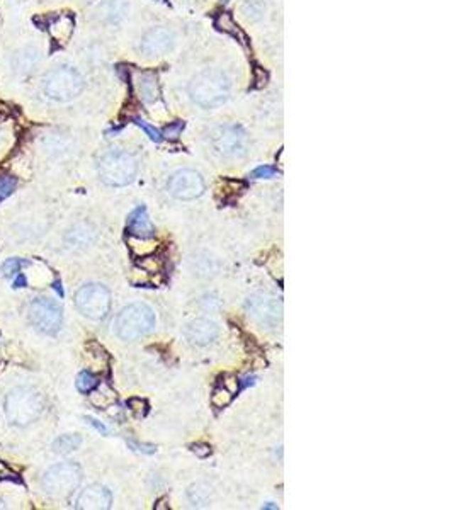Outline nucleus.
Segmentation results:
<instances>
[{
  "instance_id": "f257e3e1",
  "label": "nucleus",
  "mask_w": 454,
  "mask_h": 510,
  "mask_svg": "<svg viewBox=\"0 0 454 510\" xmlns=\"http://www.w3.org/2000/svg\"><path fill=\"white\" fill-rule=\"evenodd\" d=\"M189 96L198 106L211 109V107L221 106L228 99L230 82L223 72L206 68L191 80Z\"/></svg>"
},
{
  "instance_id": "f03ea898",
  "label": "nucleus",
  "mask_w": 454,
  "mask_h": 510,
  "mask_svg": "<svg viewBox=\"0 0 454 510\" xmlns=\"http://www.w3.org/2000/svg\"><path fill=\"white\" fill-rule=\"evenodd\" d=\"M6 417L14 426H28L45 411V398L33 388H16L6 397Z\"/></svg>"
},
{
  "instance_id": "7ed1b4c3",
  "label": "nucleus",
  "mask_w": 454,
  "mask_h": 510,
  "mask_svg": "<svg viewBox=\"0 0 454 510\" xmlns=\"http://www.w3.org/2000/svg\"><path fill=\"white\" fill-rule=\"evenodd\" d=\"M155 313L148 305L133 303L119 311L114 328L123 340H136V338L148 336L155 328Z\"/></svg>"
},
{
  "instance_id": "20e7f679",
  "label": "nucleus",
  "mask_w": 454,
  "mask_h": 510,
  "mask_svg": "<svg viewBox=\"0 0 454 510\" xmlns=\"http://www.w3.org/2000/svg\"><path fill=\"white\" fill-rule=\"evenodd\" d=\"M138 164L128 152H109L99 160V177L108 186L123 187L135 181Z\"/></svg>"
},
{
  "instance_id": "39448f33",
  "label": "nucleus",
  "mask_w": 454,
  "mask_h": 510,
  "mask_svg": "<svg viewBox=\"0 0 454 510\" xmlns=\"http://www.w3.org/2000/svg\"><path fill=\"white\" fill-rule=\"evenodd\" d=\"M82 470L75 462H60L51 466L41 479L43 490L51 499H67L79 488Z\"/></svg>"
},
{
  "instance_id": "423d86ee",
  "label": "nucleus",
  "mask_w": 454,
  "mask_h": 510,
  "mask_svg": "<svg viewBox=\"0 0 454 510\" xmlns=\"http://www.w3.org/2000/svg\"><path fill=\"white\" fill-rule=\"evenodd\" d=\"M84 89V79L74 68L60 67L45 79V92L51 99L67 102L75 99Z\"/></svg>"
},
{
  "instance_id": "0eeeda50",
  "label": "nucleus",
  "mask_w": 454,
  "mask_h": 510,
  "mask_svg": "<svg viewBox=\"0 0 454 510\" xmlns=\"http://www.w3.org/2000/svg\"><path fill=\"white\" fill-rule=\"evenodd\" d=\"M75 306L91 320H102L111 310V293L102 284H85L77 291Z\"/></svg>"
},
{
  "instance_id": "6e6552de",
  "label": "nucleus",
  "mask_w": 454,
  "mask_h": 510,
  "mask_svg": "<svg viewBox=\"0 0 454 510\" xmlns=\"http://www.w3.org/2000/svg\"><path fill=\"white\" fill-rule=\"evenodd\" d=\"M28 316L33 327H36V330H40L43 333H48V336L57 333L60 327H62V308H60L58 303L51 301L48 298L34 299L29 305Z\"/></svg>"
},
{
  "instance_id": "1a4fd4ad",
  "label": "nucleus",
  "mask_w": 454,
  "mask_h": 510,
  "mask_svg": "<svg viewBox=\"0 0 454 510\" xmlns=\"http://www.w3.org/2000/svg\"><path fill=\"white\" fill-rule=\"evenodd\" d=\"M247 311L260 327L274 328L282 318V305L277 298L269 294H254L247 299Z\"/></svg>"
},
{
  "instance_id": "9d476101",
  "label": "nucleus",
  "mask_w": 454,
  "mask_h": 510,
  "mask_svg": "<svg viewBox=\"0 0 454 510\" xmlns=\"http://www.w3.org/2000/svg\"><path fill=\"white\" fill-rule=\"evenodd\" d=\"M167 189L175 199L191 201L199 198L204 192V181L199 172L191 169H182L170 175Z\"/></svg>"
},
{
  "instance_id": "9b49d317",
  "label": "nucleus",
  "mask_w": 454,
  "mask_h": 510,
  "mask_svg": "<svg viewBox=\"0 0 454 510\" xmlns=\"http://www.w3.org/2000/svg\"><path fill=\"white\" fill-rule=\"evenodd\" d=\"M213 147L223 157H240L245 153L247 135L237 124H226L213 133Z\"/></svg>"
},
{
  "instance_id": "f8f14e48",
  "label": "nucleus",
  "mask_w": 454,
  "mask_h": 510,
  "mask_svg": "<svg viewBox=\"0 0 454 510\" xmlns=\"http://www.w3.org/2000/svg\"><path fill=\"white\" fill-rule=\"evenodd\" d=\"M111 502H113V497H111L108 488L101 485H91L84 488L79 497H77L75 507L84 510H106L111 507Z\"/></svg>"
},
{
  "instance_id": "ddd939ff",
  "label": "nucleus",
  "mask_w": 454,
  "mask_h": 510,
  "mask_svg": "<svg viewBox=\"0 0 454 510\" xmlns=\"http://www.w3.org/2000/svg\"><path fill=\"white\" fill-rule=\"evenodd\" d=\"M174 36L169 29L165 28H155L152 31H148L141 40V51L148 57H158V55H164L165 51L170 50L172 46Z\"/></svg>"
},
{
  "instance_id": "4468645a",
  "label": "nucleus",
  "mask_w": 454,
  "mask_h": 510,
  "mask_svg": "<svg viewBox=\"0 0 454 510\" xmlns=\"http://www.w3.org/2000/svg\"><path fill=\"white\" fill-rule=\"evenodd\" d=\"M218 325L211 320H194L187 325L186 337L191 344L208 345L218 337Z\"/></svg>"
},
{
  "instance_id": "2eb2a0df",
  "label": "nucleus",
  "mask_w": 454,
  "mask_h": 510,
  "mask_svg": "<svg viewBox=\"0 0 454 510\" xmlns=\"http://www.w3.org/2000/svg\"><path fill=\"white\" fill-rule=\"evenodd\" d=\"M128 231H130L131 237L140 240H148L155 235V226L150 220L145 206H140L130 214V218H128Z\"/></svg>"
},
{
  "instance_id": "dca6fc26",
  "label": "nucleus",
  "mask_w": 454,
  "mask_h": 510,
  "mask_svg": "<svg viewBox=\"0 0 454 510\" xmlns=\"http://www.w3.org/2000/svg\"><path fill=\"white\" fill-rule=\"evenodd\" d=\"M80 444H82V439H80L79 436H77V434H67V436L58 437V439L55 440L53 449L60 454H67V453L75 451V449H79Z\"/></svg>"
},
{
  "instance_id": "f3484780",
  "label": "nucleus",
  "mask_w": 454,
  "mask_h": 510,
  "mask_svg": "<svg viewBox=\"0 0 454 510\" xmlns=\"http://www.w3.org/2000/svg\"><path fill=\"white\" fill-rule=\"evenodd\" d=\"M235 392H237V389L233 388L230 389L226 384H220V387H216L215 392H213L211 404L215 405L216 409H225V406H228L231 404V400H233Z\"/></svg>"
},
{
  "instance_id": "a211bd4d",
  "label": "nucleus",
  "mask_w": 454,
  "mask_h": 510,
  "mask_svg": "<svg viewBox=\"0 0 454 510\" xmlns=\"http://www.w3.org/2000/svg\"><path fill=\"white\" fill-rule=\"evenodd\" d=\"M75 384H77V389H79L80 393H91L97 387H99V379H97L92 372L82 371L79 376H77Z\"/></svg>"
},
{
  "instance_id": "6ab92c4d",
  "label": "nucleus",
  "mask_w": 454,
  "mask_h": 510,
  "mask_svg": "<svg viewBox=\"0 0 454 510\" xmlns=\"http://www.w3.org/2000/svg\"><path fill=\"white\" fill-rule=\"evenodd\" d=\"M17 186V181L11 175H0V201L9 198Z\"/></svg>"
},
{
  "instance_id": "aec40b11",
  "label": "nucleus",
  "mask_w": 454,
  "mask_h": 510,
  "mask_svg": "<svg viewBox=\"0 0 454 510\" xmlns=\"http://www.w3.org/2000/svg\"><path fill=\"white\" fill-rule=\"evenodd\" d=\"M157 80H153V77H145L143 82L140 84V91H141V96H145L147 99H155L157 97Z\"/></svg>"
},
{
  "instance_id": "412c9836",
  "label": "nucleus",
  "mask_w": 454,
  "mask_h": 510,
  "mask_svg": "<svg viewBox=\"0 0 454 510\" xmlns=\"http://www.w3.org/2000/svg\"><path fill=\"white\" fill-rule=\"evenodd\" d=\"M29 262L28 260H21V259H9L6 264L2 265V272L6 274V276H12V274L19 272L21 267H24V265H28Z\"/></svg>"
},
{
  "instance_id": "4be33fe9",
  "label": "nucleus",
  "mask_w": 454,
  "mask_h": 510,
  "mask_svg": "<svg viewBox=\"0 0 454 510\" xmlns=\"http://www.w3.org/2000/svg\"><path fill=\"white\" fill-rule=\"evenodd\" d=\"M135 123L138 124L141 130H145V133H147V135L150 136V140H153V141H157V143H160V141H162V135H160V133H158V130H155V128H153V126H150L148 123L143 121V119H135Z\"/></svg>"
},
{
  "instance_id": "5701e85b",
  "label": "nucleus",
  "mask_w": 454,
  "mask_h": 510,
  "mask_svg": "<svg viewBox=\"0 0 454 510\" xmlns=\"http://www.w3.org/2000/svg\"><path fill=\"white\" fill-rule=\"evenodd\" d=\"M277 174V170L274 169V167H269V165H262V167H257V169L252 172L250 175L254 179H271L274 177V175Z\"/></svg>"
},
{
  "instance_id": "b1692460",
  "label": "nucleus",
  "mask_w": 454,
  "mask_h": 510,
  "mask_svg": "<svg viewBox=\"0 0 454 510\" xmlns=\"http://www.w3.org/2000/svg\"><path fill=\"white\" fill-rule=\"evenodd\" d=\"M182 130H184V123L177 121V123L170 124V126L167 128V130H165V136H167V138H170V140H177Z\"/></svg>"
},
{
  "instance_id": "393cba45",
  "label": "nucleus",
  "mask_w": 454,
  "mask_h": 510,
  "mask_svg": "<svg viewBox=\"0 0 454 510\" xmlns=\"http://www.w3.org/2000/svg\"><path fill=\"white\" fill-rule=\"evenodd\" d=\"M191 451L199 458H206L211 454V448L208 444H192L191 445Z\"/></svg>"
},
{
  "instance_id": "a878e982",
  "label": "nucleus",
  "mask_w": 454,
  "mask_h": 510,
  "mask_svg": "<svg viewBox=\"0 0 454 510\" xmlns=\"http://www.w3.org/2000/svg\"><path fill=\"white\" fill-rule=\"evenodd\" d=\"M85 420H87V422L89 423H91V426L92 427H96L97 428V431H99L101 432V434H108V428H106L104 426H102V423H99V422H97V420H94V418H91V417H87V418H85Z\"/></svg>"
},
{
  "instance_id": "bb28decb",
  "label": "nucleus",
  "mask_w": 454,
  "mask_h": 510,
  "mask_svg": "<svg viewBox=\"0 0 454 510\" xmlns=\"http://www.w3.org/2000/svg\"><path fill=\"white\" fill-rule=\"evenodd\" d=\"M24 284H26L24 276H19V277H17V279L14 281V288H23Z\"/></svg>"
},
{
  "instance_id": "cd10ccee",
  "label": "nucleus",
  "mask_w": 454,
  "mask_h": 510,
  "mask_svg": "<svg viewBox=\"0 0 454 510\" xmlns=\"http://www.w3.org/2000/svg\"><path fill=\"white\" fill-rule=\"evenodd\" d=\"M0 509H4V502H2V500H0Z\"/></svg>"
},
{
  "instance_id": "c85d7f7f",
  "label": "nucleus",
  "mask_w": 454,
  "mask_h": 510,
  "mask_svg": "<svg viewBox=\"0 0 454 510\" xmlns=\"http://www.w3.org/2000/svg\"><path fill=\"white\" fill-rule=\"evenodd\" d=\"M223 2H228V0H223Z\"/></svg>"
}]
</instances>
